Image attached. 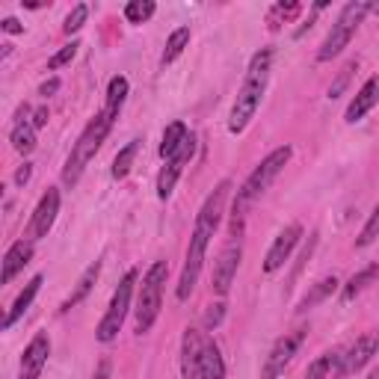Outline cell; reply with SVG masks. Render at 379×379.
<instances>
[{"instance_id":"6da1fadb","label":"cell","mask_w":379,"mask_h":379,"mask_svg":"<svg viewBox=\"0 0 379 379\" xmlns=\"http://www.w3.org/2000/svg\"><path fill=\"white\" fill-rule=\"evenodd\" d=\"M229 190H231V181H219V184L214 187V193L205 199L199 217H195V229H193L190 246H187V261H184V270H181V278H178V290H175V297L181 302L190 300L195 282H199V273H202V264H205V252H207L210 237L217 234L219 222H222V210H226Z\"/></svg>"},{"instance_id":"7a4b0ae2","label":"cell","mask_w":379,"mask_h":379,"mask_svg":"<svg viewBox=\"0 0 379 379\" xmlns=\"http://www.w3.org/2000/svg\"><path fill=\"white\" fill-rule=\"evenodd\" d=\"M270 63H273V51L270 48H264V51H258L255 57H252L246 80H243L240 92H237V101L231 107V119H229V131L231 134H243L246 124L252 122V116L258 113L264 89H266V77H270Z\"/></svg>"},{"instance_id":"3957f363","label":"cell","mask_w":379,"mask_h":379,"mask_svg":"<svg viewBox=\"0 0 379 379\" xmlns=\"http://www.w3.org/2000/svg\"><path fill=\"white\" fill-rule=\"evenodd\" d=\"M113 116H107L104 110L98 113L89 124H86V131L80 134V139L75 143V148H72V154H68V160H65V169H63V184L65 187H75L77 181H80V175H83V169L89 166V160L95 158V151L101 148V143L107 139V134H110V128H113Z\"/></svg>"},{"instance_id":"277c9868","label":"cell","mask_w":379,"mask_h":379,"mask_svg":"<svg viewBox=\"0 0 379 379\" xmlns=\"http://www.w3.org/2000/svg\"><path fill=\"white\" fill-rule=\"evenodd\" d=\"M166 276H169V264H166V261H154L148 266L143 285H139V302H136V332L139 335H146L154 326L158 314H160Z\"/></svg>"},{"instance_id":"5b68a950","label":"cell","mask_w":379,"mask_h":379,"mask_svg":"<svg viewBox=\"0 0 379 379\" xmlns=\"http://www.w3.org/2000/svg\"><path fill=\"white\" fill-rule=\"evenodd\" d=\"M290 154H293L290 146H282V148H276V151L266 154V158L255 166V169H252V175L243 181V187H240V193H237V199H234V210H243V205L255 202L258 195L273 184V178L288 166Z\"/></svg>"},{"instance_id":"8992f818","label":"cell","mask_w":379,"mask_h":379,"mask_svg":"<svg viewBox=\"0 0 379 379\" xmlns=\"http://www.w3.org/2000/svg\"><path fill=\"white\" fill-rule=\"evenodd\" d=\"M134 285H136V270H128V273H124V278L119 282V288H116V293H113V300H110V308H107L104 320L98 323L95 338L101 341V344H113V341L119 338L122 323H124V317H128V311H131Z\"/></svg>"},{"instance_id":"52a82bcc","label":"cell","mask_w":379,"mask_h":379,"mask_svg":"<svg viewBox=\"0 0 379 379\" xmlns=\"http://www.w3.org/2000/svg\"><path fill=\"white\" fill-rule=\"evenodd\" d=\"M302 341H305V329H297V332L282 335V338L273 344L270 356H266V361H264L261 379H278V376H282L285 368L293 361V356H297V349L302 347Z\"/></svg>"},{"instance_id":"ba28073f","label":"cell","mask_w":379,"mask_h":379,"mask_svg":"<svg viewBox=\"0 0 379 379\" xmlns=\"http://www.w3.org/2000/svg\"><path fill=\"white\" fill-rule=\"evenodd\" d=\"M193 151H195V136L190 134V136L184 139V146H181L169 160H166V166H163L160 175H158V195H160V199H169V195H172L181 172H184V166L193 160Z\"/></svg>"},{"instance_id":"9c48e42d","label":"cell","mask_w":379,"mask_h":379,"mask_svg":"<svg viewBox=\"0 0 379 379\" xmlns=\"http://www.w3.org/2000/svg\"><path fill=\"white\" fill-rule=\"evenodd\" d=\"M240 258H243L240 240H231L226 249L219 252V261L214 266V282H210V288H214L217 297H226V293L231 290V282L237 276V266H240Z\"/></svg>"},{"instance_id":"30bf717a","label":"cell","mask_w":379,"mask_h":379,"mask_svg":"<svg viewBox=\"0 0 379 379\" xmlns=\"http://www.w3.org/2000/svg\"><path fill=\"white\" fill-rule=\"evenodd\" d=\"M300 237H302V226L300 222H293V226H288L282 234L276 237V243L270 246V252H266V258H264V273H278L282 266L288 264V258H290V252L297 249V243H300Z\"/></svg>"},{"instance_id":"8fae6325","label":"cell","mask_w":379,"mask_h":379,"mask_svg":"<svg viewBox=\"0 0 379 379\" xmlns=\"http://www.w3.org/2000/svg\"><path fill=\"white\" fill-rule=\"evenodd\" d=\"M48 356H51V338H48L45 332H39L36 338L27 344L24 356H21V373H18V379H39L41 371H45Z\"/></svg>"},{"instance_id":"7c38bea8","label":"cell","mask_w":379,"mask_h":379,"mask_svg":"<svg viewBox=\"0 0 379 379\" xmlns=\"http://www.w3.org/2000/svg\"><path fill=\"white\" fill-rule=\"evenodd\" d=\"M57 214H60V190L48 187V193L41 195V202H39L36 214L30 219V240H41V237H48Z\"/></svg>"},{"instance_id":"4fadbf2b","label":"cell","mask_w":379,"mask_h":379,"mask_svg":"<svg viewBox=\"0 0 379 379\" xmlns=\"http://www.w3.org/2000/svg\"><path fill=\"white\" fill-rule=\"evenodd\" d=\"M376 349H379V335H364V338H359V341L341 356V371H338V373L344 376V373H356V371H361L364 364L373 359Z\"/></svg>"},{"instance_id":"5bb4252c","label":"cell","mask_w":379,"mask_h":379,"mask_svg":"<svg viewBox=\"0 0 379 379\" xmlns=\"http://www.w3.org/2000/svg\"><path fill=\"white\" fill-rule=\"evenodd\" d=\"M376 104H379V77H371V80L356 92L353 101H349L344 119H347L349 124H356V122H361L364 116H368Z\"/></svg>"},{"instance_id":"9a60e30c","label":"cell","mask_w":379,"mask_h":379,"mask_svg":"<svg viewBox=\"0 0 379 379\" xmlns=\"http://www.w3.org/2000/svg\"><path fill=\"white\" fill-rule=\"evenodd\" d=\"M202 341L205 335L187 329L184 341H181V371H184V379H199V353H202Z\"/></svg>"},{"instance_id":"2e32d148","label":"cell","mask_w":379,"mask_h":379,"mask_svg":"<svg viewBox=\"0 0 379 379\" xmlns=\"http://www.w3.org/2000/svg\"><path fill=\"white\" fill-rule=\"evenodd\" d=\"M33 258V240H15L4 255V285H9Z\"/></svg>"},{"instance_id":"e0dca14e","label":"cell","mask_w":379,"mask_h":379,"mask_svg":"<svg viewBox=\"0 0 379 379\" xmlns=\"http://www.w3.org/2000/svg\"><path fill=\"white\" fill-rule=\"evenodd\" d=\"M199 379H226V361L219 356V347L205 338L199 353Z\"/></svg>"},{"instance_id":"ac0fdd59","label":"cell","mask_w":379,"mask_h":379,"mask_svg":"<svg viewBox=\"0 0 379 379\" xmlns=\"http://www.w3.org/2000/svg\"><path fill=\"white\" fill-rule=\"evenodd\" d=\"M41 282H45V276H33V278H30V282H27V285H24V290L18 293V300H15V302H12V308H9V314L4 317V329H12V326H15V323H18L21 317H24V311H27V308H30V305H33V300H36V293H39Z\"/></svg>"},{"instance_id":"d6986e66","label":"cell","mask_w":379,"mask_h":379,"mask_svg":"<svg viewBox=\"0 0 379 379\" xmlns=\"http://www.w3.org/2000/svg\"><path fill=\"white\" fill-rule=\"evenodd\" d=\"M353 33H356L353 27H344V24L335 21V24H332V30H329V36L323 39V45H320V51H317V60H320V63H326V60H332V57H338V53L349 45Z\"/></svg>"},{"instance_id":"ffe728a7","label":"cell","mask_w":379,"mask_h":379,"mask_svg":"<svg viewBox=\"0 0 379 379\" xmlns=\"http://www.w3.org/2000/svg\"><path fill=\"white\" fill-rule=\"evenodd\" d=\"M98 273H101V261H95V264H89L86 270H83V276H80V282H77V288L72 290V297H68L65 302H63V311H68V308H75L77 302H83L89 297V290H92V285L98 282Z\"/></svg>"},{"instance_id":"44dd1931","label":"cell","mask_w":379,"mask_h":379,"mask_svg":"<svg viewBox=\"0 0 379 379\" xmlns=\"http://www.w3.org/2000/svg\"><path fill=\"white\" fill-rule=\"evenodd\" d=\"M9 143L18 154H30L36 148V124L33 122H15V128L9 134Z\"/></svg>"},{"instance_id":"7402d4cb","label":"cell","mask_w":379,"mask_h":379,"mask_svg":"<svg viewBox=\"0 0 379 379\" xmlns=\"http://www.w3.org/2000/svg\"><path fill=\"white\" fill-rule=\"evenodd\" d=\"M190 136V131H187V124L184 122H172L169 128L163 131V143H160V158L163 160H169L172 154L184 146V139Z\"/></svg>"},{"instance_id":"603a6c76","label":"cell","mask_w":379,"mask_h":379,"mask_svg":"<svg viewBox=\"0 0 379 379\" xmlns=\"http://www.w3.org/2000/svg\"><path fill=\"white\" fill-rule=\"evenodd\" d=\"M335 290H338V278H335V276L320 278V282H317V285H314V288H311V290H308L305 297H302V302H300V311H308V308L320 305L323 300H329Z\"/></svg>"},{"instance_id":"cb8c5ba5","label":"cell","mask_w":379,"mask_h":379,"mask_svg":"<svg viewBox=\"0 0 379 379\" xmlns=\"http://www.w3.org/2000/svg\"><path fill=\"white\" fill-rule=\"evenodd\" d=\"M376 276H379V266H376V264L364 266L361 273H356V276H353V278H349V282L344 285V290H341V300H344V302H353V300L359 297V293H361L364 288L373 285V278H376Z\"/></svg>"},{"instance_id":"d4e9b609","label":"cell","mask_w":379,"mask_h":379,"mask_svg":"<svg viewBox=\"0 0 379 379\" xmlns=\"http://www.w3.org/2000/svg\"><path fill=\"white\" fill-rule=\"evenodd\" d=\"M124 98H128V77H122L116 75L113 80H110V86H107V104H104V113L107 116H119V110L124 104Z\"/></svg>"},{"instance_id":"484cf974","label":"cell","mask_w":379,"mask_h":379,"mask_svg":"<svg viewBox=\"0 0 379 379\" xmlns=\"http://www.w3.org/2000/svg\"><path fill=\"white\" fill-rule=\"evenodd\" d=\"M190 45V27H178V30L166 39V48H163V57H160V63L163 65H169V63H175L181 53H184V48Z\"/></svg>"},{"instance_id":"4316f807","label":"cell","mask_w":379,"mask_h":379,"mask_svg":"<svg viewBox=\"0 0 379 379\" xmlns=\"http://www.w3.org/2000/svg\"><path fill=\"white\" fill-rule=\"evenodd\" d=\"M368 12H371V4H368V0H349V4L341 9L338 24H344V27H353V30H356V27L361 24V18L368 15Z\"/></svg>"},{"instance_id":"83f0119b","label":"cell","mask_w":379,"mask_h":379,"mask_svg":"<svg viewBox=\"0 0 379 379\" xmlns=\"http://www.w3.org/2000/svg\"><path fill=\"white\" fill-rule=\"evenodd\" d=\"M136 151H139V139H131V143L116 154V160H113V178H124V175L131 172Z\"/></svg>"},{"instance_id":"f1b7e54d","label":"cell","mask_w":379,"mask_h":379,"mask_svg":"<svg viewBox=\"0 0 379 379\" xmlns=\"http://www.w3.org/2000/svg\"><path fill=\"white\" fill-rule=\"evenodd\" d=\"M154 12H158L154 0H131V4L124 6V18H128L131 24H146Z\"/></svg>"},{"instance_id":"f546056e","label":"cell","mask_w":379,"mask_h":379,"mask_svg":"<svg viewBox=\"0 0 379 379\" xmlns=\"http://www.w3.org/2000/svg\"><path fill=\"white\" fill-rule=\"evenodd\" d=\"M356 68H359L356 60H349V63L341 68L338 77H335V80H332V86H329V101H335V98H341V95H344V89L349 86V77H353Z\"/></svg>"},{"instance_id":"4dcf8cb0","label":"cell","mask_w":379,"mask_h":379,"mask_svg":"<svg viewBox=\"0 0 379 379\" xmlns=\"http://www.w3.org/2000/svg\"><path fill=\"white\" fill-rule=\"evenodd\" d=\"M379 237V205L373 207V214H371V219L364 222V229H361V234L356 237V246L359 249H364V246H371L373 240Z\"/></svg>"},{"instance_id":"1f68e13d","label":"cell","mask_w":379,"mask_h":379,"mask_svg":"<svg viewBox=\"0 0 379 379\" xmlns=\"http://www.w3.org/2000/svg\"><path fill=\"white\" fill-rule=\"evenodd\" d=\"M86 18H89V6L86 4H77L72 12H68V18H65V24H63V30L72 36V33H77L83 24H86Z\"/></svg>"},{"instance_id":"d6a6232c","label":"cell","mask_w":379,"mask_h":379,"mask_svg":"<svg viewBox=\"0 0 379 379\" xmlns=\"http://www.w3.org/2000/svg\"><path fill=\"white\" fill-rule=\"evenodd\" d=\"M297 12H300V4H278V6H273V12H270V30H278L282 21H290Z\"/></svg>"},{"instance_id":"836d02e7","label":"cell","mask_w":379,"mask_h":379,"mask_svg":"<svg viewBox=\"0 0 379 379\" xmlns=\"http://www.w3.org/2000/svg\"><path fill=\"white\" fill-rule=\"evenodd\" d=\"M77 41H72V45H65L63 51H57V53H53V57L48 60V68H51V72H57V68H63L65 63H72L75 60V53H77Z\"/></svg>"},{"instance_id":"e575fe53","label":"cell","mask_w":379,"mask_h":379,"mask_svg":"<svg viewBox=\"0 0 379 379\" xmlns=\"http://www.w3.org/2000/svg\"><path fill=\"white\" fill-rule=\"evenodd\" d=\"M222 317H226V305L214 302V305L207 308V314H205V326H207V329H217L219 323H222Z\"/></svg>"},{"instance_id":"d590c367","label":"cell","mask_w":379,"mask_h":379,"mask_svg":"<svg viewBox=\"0 0 379 379\" xmlns=\"http://www.w3.org/2000/svg\"><path fill=\"white\" fill-rule=\"evenodd\" d=\"M0 30H4V33H12V36H18V33H24V27H21L15 18H4V21H0Z\"/></svg>"},{"instance_id":"8d00e7d4","label":"cell","mask_w":379,"mask_h":379,"mask_svg":"<svg viewBox=\"0 0 379 379\" xmlns=\"http://www.w3.org/2000/svg\"><path fill=\"white\" fill-rule=\"evenodd\" d=\"M30 175H33V166H30V163H24L21 169L15 172V184H18V187H24L27 181H30Z\"/></svg>"},{"instance_id":"74e56055","label":"cell","mask_w":379,"mask_h":379,"mask_svg":"<svg viewBox=\"0 0 379 379\" xmlns=\"http://www.w3.org/2000/svg\"><path fill=\"white\" fill-rule=\"evenodd\" d=\"M60 89V80L57 77H51V80H45V83H41V86H39V95H53V92H57Z\"/></svg>"},{"instance_id":"f35d334b","label":"cell","mask_w":379,"mask_h":379,"mask_svg":"<svg viewBox=\"0 0 379 379\" xmlns=\"http://www.w3.org/2000/svg\"><path fill=\"white\" fill-rule=\"evenodd\" d=\"M33 124H36V131L45 128V124H48V107H39L36 110V113H33Z\"/></svg>"},{"instance_id":"ab89813d","label":"cell","mask_w":379,"mask_h":379,"mask_svg":"<svg viewBox=\"0 0 379 379\" xmlns=\"http://www.w3.org/2000/svg\"><path fill=\"white\" fill-rule=\"evenodd\" d=\"M95 379H110V364H107V361H101V364H98V371H95Z\"/></svg>"}]
</instances>
